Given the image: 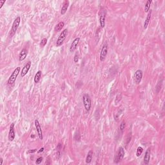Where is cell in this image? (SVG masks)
I'll return each instance as SVG.
<instances>
[{"instance_id":"obj_20","label":"cell","mask_w":165,"mask_h":165,"mask_svg":"<svg viewBox=\"0 0 165 165\" xmlns=\"http://www.w3.org/2000/svg\"><path fill=\"white\" fill-rule=\"evenodd\" d=\"M152 3V0H148V1H147V3H146V4H145V12H149L150 8L151 3Z\"/></svg>"},{"instance_id":"obj_30","label":"cell","mask_w":165,"mask_h":165,"mask_svg":"<svg viewBox=\"0 0 165 165\" xmlns=\"http://www.w3.org/2000/svg\"><path fill=\"white\" fill-rule=\"evenodd\" d=\"M43 151H44V148H41L39 150L37 151V153H38V154H40V153H41V152H43Z\"/></svg>"},{"instance_id":"obj_18","label":"cell","mask_w":165,"mask_h":165,"mask_svg":"<svg viewBox=\"0 0 165 165\" xmlns=\"http://www.w3.org/2000/svg\"><path fill=\"white\" fill-rule=\"evenodd\" d=\"M42 72L41 70H38L36 72V75L34 76V83H38L41 78Z\"/></svg>"},{"instance_id":"obj_21","label":"cell","mask_w":165,"mask_h":165,"mask_svg":"<svg viewBox=\"0 0 165 165\" xmlns=\"http://www.w3.org/2000/svg\"><path fill=\"white\" fill-rule=\"evenodd\" d=\"M125 127H126V123H125V121H123L121 123L120 125H119V130L121 131V133L124 132L125 129Z\"/></svg>"},{"instance_id":"obj_14","label":"cell","mask_w":165,"mask_h":165,"mask_svg":"<svg viewBox=\"0 0 165 165\" xmlns=\"http://www.w3.org/2000/svg\"><path fill=\"white\" fill-rule=\"evenodd\" d=\"M28 54V50L27 49H23L21 51L19 56V61H23L25 59Z\"/></svg>"},{"instance_id":"obj_3","label":"cell","mask_w":165,"mask_h":165,"mask_svg":"<svg viewBox=\"0 0 165 165\" xmlns=\"http://www.w3.org/2000/svg\"><path fill=\"white\" fill-rule=\"evenodd\" d=\"M21 23V17L19 16L16 17L15 19V20L14 21L12 26V29L10 30V37H12L14 35L16 34V32L17 31V29H18L19 25Z\"/></svg>"},{"instance_id":"obj_28","label":"cell","mask_w":165,"mask_h":165,"mask_svg":"<svg viewBox=\"0 0 165 165\" xmlns=\"http://www.w3.org/2000/svg\"><path fill=\"white\" fill-rule=\"evenodd\" d=\"M37 152V149H33V150H30L28 151V153H29V154H34V153H35V152Z\"/></svg>"},{"instance_id":"obj_25","label":"cell","mask_w":165,"mask_h":165,"mask_svg":"<svg viewBox=\"0 0 165 165\" xmlns=\"http://www.w3.org/2000/svg\"><path fill=\"white\" fill-rule=\"evenodd\" d=\"M43 158L42 157H39L37 158V159L36 161V164H39L41 163V162L43 161Z\"/></svg>"},{"instance_id":"obj_29","label":"cell","mask_w":165,"mask_h":165,"mask_svg":"<svg viewBox=\"0 0 165 165\" xmlns=\"http://www.w3.org/2000/svg\"><path fill=\"white\" fill-rule=\"evenodd\" d=\"M5 3V0H3V1H1V0H0V9H2L3 4H4Z\"/></svg>"},{"instance_id":"obj_31","label":"cell","mask_w":165,"mask_h":165,"mask_svg":"<svg viewBox=\"0 0 165 165\" xmlns=\"http://www.w3.org/2000/svg\"><path fill=\"white\" fill-rule=\"evenodd\" d=\"M2 164H3V159L1 158V159H0V165H2Z\"/></svg>"},{"instance_id":"obj_7","label":"cell","mask_w":165,"mask_h":165,"mask_svg":"<svg viewBox=\"0 0 165 165\" xmlns=\"http://www.w3.org/2000/svg\"><path fill=\"white\" fill-rule=\"evenodd\" d=\"M99 18L100 26L104 28L105 26V19H106V11L105 10H101L99 13Z\"/></svg>"},{"instance_id":"obj_11","label":"cell","mask_w":165,"mask_h":165,"mask_svg":"<svg viewBox=\"0 0 165 165\" xmlns=\"http://www.w3.org/2000/svg\"><path fill=\"white\" fill-rule=\"evenodd\" d=\"M35 126H36V131H37V134H38V136H39V139L42 140L43 138V133H42L41 128V126H40V125H39V123L37 119H36V120H35Z\"/></svg>"},{"instance_id":"obj_9","label":"cell","mask_w":165,"mask_h":165,"mask_svg":"<svg viewBox=\"0 0 165 165\" xmlns=\"http://www.w3.org/2000/svg\"><path fill=\"white\" fill-rule=\"evenodd\" d=\"M31 65H32L31 61H28L27 63H26V65H25L24 67L22 68L21 71V78H23L24 76H25L27 74L29 70H30V67H31Z\"/></svg>"},{"instance_id":"obj_1","label":"cell","mask_w":165,"mask_h":165,"mask_svg":"<svg viewBox=\"0 0 165 165\" xmlns=\"http://www.w3.org/2000/svg\"><path fill=\"white\" fill-rule=\"evenodd\" d=\"M67 36L68 30L66 29H65L61 32L60 35H59V37H58L56 43V46H57V47H59V46H61L63 44V43H64V41H65V39H66Z\"/></svg>"},{"instance_id":"obj_5","label":"cell","mask_w":165,"mask_h":165,"mask_svg":"<svg viewBox=\"0 0 165 165\" xmlns=\"http://www.w3.org/2000/svg\"><path fill=\"white\" fill-rule=\"evenodd\" d=\"M125 150H124V148L123 147H119L117 153L115 157V162L118 163V162L122 161L123 159L124 156H125Z\"/></svg>"},{"instance_id":"obj_24","label":"cell","mask_w":165,"mask_h":165,"mask_svg":"<svg viewBox=\"0 0 165 165\" xmlns=\"http://www.w3.org/2000/svg\"><path fill=\"white\" fill-rule=\"evenodd\" d=\"M122 99V95L121 94V93H119V94L117 95L116 98H115V103H118Z\"/></svg>"},{"instance_id":"obj_19","label":"cell","mask_w":165,"mask_h":165,"mask_svg":"<svg viewBox=\"0 0 165 165\" xmlns=\"http://www.w3.org/2000/svg\"><path fill=\"white\" fill-rule=\"evenodd\" d=\"M92 157H93V151L90 150L89 152H88V153L87 155H86V160H85L86 163L87 164L90 163L91 161H92Z\"/></svg>"},{"instance_id":"obj_2","label":"cell","mask_w":165,"mask_h":165,"mask_svg":"<svg viewBox=\"0 0 165 165\" xmlns=\"http://www.w3.org/2000/svg\"><path fill=\"white\" fill-rule=\"evenodd\" d=\"M21 68L20 67H17L13 71V72L12 73V74L10 75V78L8 79V84L9 85H13L16 81V79H17V76H18L20 72Z\"/></svg>"},{"instance_id":"obj_10","label":"cell","mask_w":165,"mask_h":165,"mask_svg":"<svg viewBox=\"0 0 165 165\" xmlns=\"http://www.w3.org/2000/svg\"><path fill=\"white\" fill-rule=\"evenodd\" d=\"M15 130H14V123H12L10 126V130H9V140L10 141H13L15 139Z\"/></svg>"},{"instance_id":"obj_8","label":"cell","mask_w":165,"mask_h":165,"mask_svg":"<svg viewBox=\"0 0 165 165\" xmlns=\"http://www.w3.org/2000/svg\"><path fill=\"white\" fill-rule=\"evenodd\" d=\"M108 54V45L106 44L103 46L102 49L101 50L100 53V61L103 62L106 59V57Z\"/></svg>"},{"instance_id":"obj_27","label":"cell","mask_w":165,"mask_h":165,"mask_svg":"<svg viewBox=\"0 0 165 165\" xmlns=\"http://www.w3.org/2000/svg\"><path fill=\"white\" fill-rule=\"evenodd\" d=\"M78 61H79V57H78V55L76 54L74 56V61L75 63H78Z\"/></svg>"},{"instance_id":"obj_26","label":"cell","mask_w":165,"mask_h":165,"mask_svg":"<svg viewBox=\"0 0 165 165\" xmlns=\"http://www.w3.org/2000/svg\"><path fill=\"white\" fill-rule=\"evenodd\" d=\"M56 150H57V152H61V150H62V144L59 143L57 146V148H56Z\"/></svg>"},{"instance_id":"obj_6","label":"cell","mask_w":165,"mask_h":165,"mask_svg":"<svg viewBox=\"0 0 165 165\" xmlns=\"http://www.w3.org/2000/svg\"><path fill=\"white\" fill-rule=\"evenodd\" d=\"M143 71L141 70H137L134 73V80L137 85H139L141 83L143 78Z\"/></svg>"},{"instance_id":"obj_17","label":"cell","mask_w":165,"mask_h":165,"mask_svg":"<svg viewBox=\"0 0 165 165\" xmlns=\"http://www.w3.org/2000/svg\"><path fill=\"white\" fill-rule=\"evenodd\" d=\"M65 26V23L63 21L59 22V23L56 25V27H54V31L56 32H58L61 31L62 30L63 27Z\"/></svg>"},{"instance_id":"obj_12","label":"cell","mask_w":165,"mask_h":165,"mask_svg":"<svg viewBox=\"0 0 165 165\" xmlns=\"http://www.w3.org/2000/svg\"><path fill=\"white\" fill-rule=\"evenodd\" d=\"M79 41H80V38L79 37H76V39H74V40L72 41V44H71L70 47V52H74V50L78 47Z\"/></svg>"},{"instance_id":"obj_13","label":"cell","mask_w":165,"mask_h":165,"mask_svg":"<svg viewBox=\"0 0 165 165\" xmlns=\"http://www.w3.org/2000/svg\"><path fill=\"white\" fill-rule=\"evenodd\" d=\"M150 154H151V150L150 148H148V149L147 150V151L145 152V157H144V163L145 164H148L150 162Z\"/></svg>"},{"instance_id":"obj_16","label":"cell","mask_w":165,"mask_h":165,"mask_svg":"<svg viewBox=\"0 0 165 165\" xmlns=\"http://www.w3.org/2000/svg\"><path fill=\"white\" fill-rule=\"evenodd\" d=\"M152 10H150V12H148V15H147V18H146V19H145V23H144V29H147V27H148V25H149L150 23V19H151V16H152Z\"/></svg>"},{"instance_id":"obj_4","label":"cell","mask_w":165,"mask_h":165,"mask_svg":"<svg viewBox=\"0 0 165 165\" xmlns=\"http://www.w3.org/2000/svg\"><path fill=\"white\" fill-rule=\"evenodd\" d=\"M83 102L84 106L86 111H89L92 106V101L88 94H85L83 96Z\"/></svg>"},{"instance_id":"obj_23","label":"cell","mask_w":165,"mask_h":165,"mask_svg":"<svg viewBox=\"0 0 165 165\" xmlns=\"http://www.w3.org/2000/svg\"><path fill=\"white\" fill-rule=\"evenodd\" d=\"M47 43V39L46 38H43L40 42V46L41 47H44Z\"/></svg>"},{"instance_id":"obj_22","label":"cell","mask_w":165,"mask_h":165,"mask_svg":"<svg viewBox=\"0 0 165 165\" xmlns=\"http://www.w3.org/2000/svg\"><path fill=\"white\" fill-rule=\"evenodd\" d=\"M143 152V148L141 147H138V148H137V151H136V156L137 157L141 156Z\"/></svg>"},{"instance_id":"obj_15","label":"cell","mask_w":165,"mask_h":165,"mask_svg":"<svg viewBox=\"0 0 165 165\" xmlns=\"http://www.w3.org/2000/svg\"><path fill=\"white\" fill-rule=\"evenodd\" d=\"M69 7V2L66 0L64 2L63 5V7L61 8V15H64L67 11V9Z\"/></svg>"}]
</instances>
